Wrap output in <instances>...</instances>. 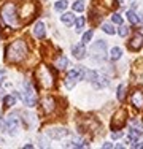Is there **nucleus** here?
<instances>
[{
  "label": "nucleus",
  "instance_id": "f257e3e1",
  "mask_svg": "<svg viewBox=\"0 0 143 149\" xmlns=\"http://www.w3.org/2000/svg\"><path fill=\"white\" fill-rule=\"evenodd\" d=\"M27 56V45L22 40H16L6 48V60L13 63H18Z\"/></svg>",
  "mask_w": 143,
  "mask_h": 149
},
{
  "label": "nucleus",
  "instance_id": "f03ea898",
  "mask_svg": "<svg viewBox=\"0 0 143 149\" xmlns=\"http://www.w3.org/2000/svg\"><path fill=\"white\" fill-rule=\"evenodd\" d=\"M0 17L6 26L16 27L18 26V10L14 3H5L0 10Z\"/></svg>",
  "mask_w": 143,
  "mask_h": 149
},
{
  "label": "nucleus",
  "instance_id": "7ed1b4c3",
  "mask_svg": "<svg viewBox=\"0 0 143 149\" xmlns=\"http://www.w3.org/2000/svg\"><path fill=\"white\" fill-rule=\"evenodd\" d=\"M84 72H86V68L81 65L76 67V68H73V70H70L69 74H67V78H65V87L67 89H73L78 81L84 79Z\"/></svg>",
  "mask_w": 143,
  "mask_h": 149
},
{
  "label": "nucleus",
  "instance_id": "20e7f679",
  "mask_svg": "<svg viewBox=\"0 0 143 149\" xmlns=\"http://www.w3.org/2000/svg\"><path fill=\"white\" fill-rule=\"evenodd\" d=\"M21 98H22V102H24V105H27V106H35L37 105V95H35V91H34V87H32V84L30 83H24V92H22V95H21Z\"/></svg>",
  "mask_w": 143,
  "mask_h": 149
},
{
  "label": "nucleus",
  "instance_id": "39448f33",
  "mask_svg": "<svg viewBox=\"0 0 143 149\" xmlns=\"http://www.w3.org/2000/svg\"><path fill=\"white\" fill-rule=\"evenodd\" d=\"M91 56H92V59L97 60V62L105 59L107 57V41H103V40L95 41L91 48Z\"/></svg>",
  "mask_w": 143,
  "mask_h": 149
},
{
  "label": "nucleus",
  "instance_id": "423d86ee",
  "mask_svg": "<svg viewBox=\"0 0 143 149\" xmlns=\"http://www.w3.org/2000/svg\"><path fill=\"white\" fill-rule=\"evenodd\" d=\"M37 74H38V79H40V83H41L43 87H53L54 79H53V74L48 70V67L41 65L40 68H38V73Z\"/></svg>",
  "mask_w": 143,
  "mask_h": 149
},
{
  "label": "nucleus",
  "instance_id": "0eeeda50",
  "mask_svg": "<svg viewBox=\"0 0 143 149\" xmlns=\"http://www.w3.org/2000/svg\"><path fill=\"white\" fill-rule=\"evenodd\" d=\"M69 130L65 127H51V129L46 130V135H48L51 140H62V138L69 136Z\"/></svg>",
  "mask_w": 143,
  "mask_h": 149
},
{
  "label": "nucleus",
  "instance_id": "6e6552de",
  "mask_svg": "<svg viewBox=\"0 0 143 149\" xmlns=\"http://www.w3.org/2000/svg\"><path fill=\"white\" fill-rule=\"evenodd\" d=\"M5 124H6V132L11 135V136H14V135L18 133V130H19V119L14 114H10L8 118H6Z\"/></svg>",
  "mask_w": 143,
  "mask_h": 149
},
{
  "label": "nucleus",
  "instance_id": "1a4fd4ad",
  "mask_svg": "<svg viewBox=\"0 0 143 149\" xmlns=\"http://www.w3.org/2000/svg\"><path fill=\"white\" fill-rule=\"evenodd\" d=\"M124 124H126V111L124 109H119V111L114 114V118L111 120V129L113 130H119V129H123L124 127Z\"/></svg>",
  "mask_w": 143,
  "mask_h": 149
},
{
  "label": "nucleus",
  "instance_id": "9d476101",
  "mask_svg": "<svg viewBox=\"0 0 143 149\" xmlns=\"http://www.w3.org/2000/svg\"><path fill=\"white\" fill-rule=\"evenodd\" d=\"M129 49L130 51H138V49L143 46V35L142 33H135L134 37L130 38V41H129Z\"/></svg>",
  "mask_w": 143,
  "mask_h": 149
},
{
  "label": "nucleus",
  "instance_id": "9b49d317",
  "mask_svg": "<svg viewBox=\"0 0 143 149\" xmlns=\"http://www.w3.org/2000/svg\"><path fill=\"white\" fill-rule=\"evenodd\" d=\"M72 54H73V57H75V59L83 60L86 56H88V52H86V48H84V43H81V45H75L73 48H72Z\"/></svg>",
  "mask_w": 143,
  "mask_h": 149
},
{
  "label": "nucleus",
  "instance_id": "f8f14e48",
  "mask_svg": "<svg viewBox=\"0 0 143 149\" xmlns=\"http://www.w3.org/2000/svg\"><path fill=\"white\" fill-rule=\"evenodd\" d=\"M34 35L38 38V40H43L46 37V29H45V24L41 21H38L37 24L34 26Z\"/></svg>",
  "mask_w": 143,
  "mask_h": 149
},
{
  "label": "nucleus",
  "instance_id": "ddd939ff",
  "mask_svg": "<svg viewBox=\"0 0 143 149\" xmlns=\"http://www.w3.org/2000/svg\"><path fill=\"white\" fill-rule=\"evenodd\" d=\"M132 105L137 106V108H143V92L142 91H135L130 97Z\"/></svg>",
  "mask_w": 143,
  "mask_h": 149
},
{
  "label": "nucleus",
  "instance_id": "4468645a",
  "mask_svg": "<svg viewBox=\"0 0 143 149\" xmlns=\"http://www.w3.org/2000/svg\"><path fill=\"white\" fill-rule=\"evenodd\" d=\"M110 84V79L107 76H97V79L94 81V83H92V86L95 87V89H103V87H107Z\"/></svg>",
  "mask_w": 143,
  "mask_h": 149
},
{
  "label": "nucleus",
  "instance_id": "2eb2a0df",
  "mask_svg": "<svg viewBox=\"0 0 143 149\" xmlns=\"http://www.w3.org/2000/svg\"><path fill=\"white\" fill-rule=\"evenodd\" d=\"M75 15L73 13H64L62 16H60V21H62V24H65V26H72V24H75Z\"/></svg>",
  "mask_w": 143,
  "mask_h": 149
},
{
  "label": "nucleus",
  "instance_id": "dca6fc26",
  "mask_svg": "<svg viewBox=\"0 0 143 149\" xmlns=\"http://www.w3.org/2000/svg\"><path fill=\"white\" fill-rule=\"evenodd\" d=\"M67 67H69V59L64 57V56L57 57V60H56V68L57 70H65Z\"/></svg>",
  "mask_w": 143,
  "mask_h": 149
},
{
  "label": "nucleus",
  "instance_id": "f3484780",
  "mask_svg": "<svg viewBox=\"0 0 143 149\" xmlns=\"http://www.w3.org/2000/svg\"><path fill=\"white\" fill-rule=\"evenodd\" d=\"M121 56H123V49L121 48H118V46H114V48H111V51H110V59L113 60H118V59H121Z\"/></svg>",
  "mask_w": 143,
  "mask_h": 149
},
{
  "label": "nucleus",
  "instance_id": "a211bd4d",
  "mask_svg": "<svg viewBox=\"0 0 143 149\" xmlns=\"http://www.w3.org/2000/svg\"><path fill=\"white\" fill-rule=\"evenodd\" d=\"M43 106H45L46 113H51L53 109H54V100H53L51 97H46L45 100H43Z\"/></svg>",
  "mask_w": 143,
  "mask_h": 149
},
{
  "label": "nucleus",
  "instance_id": "6ab92c4d",
  "mask_svg": "<svg viewBox=\"0 0 143 149\" xmlns=\"http://www.w3.org/2000/svg\"><path fill=\"white\" fill-rule=\"evenodd\" d=\"M126 16H127V19H129V22H130V24H138V22H140V17L137 16V13H135V11H132V10H127Z\"/></svg>",
  "mask_w": 143,
  "mask_h": 149
},
{
  "label": "nucleus",
  "instance_id": "aec40b11",
  "mask_svg": "<svg viewBox=\"0 0 143 149\" xmlns=\"http://www.w3.org/2000/svg\"><path fill=\"white\" fill-rule=\"evenodd\" d=\"M97 76H99V73L94 72V70H86L84 72V79H88L89 83H94L97 79Z\"/></svg>",
  "mask_w": 143,
  "mask_h": 149
},
{
  "label": "nucleus",
  "instance_id": "412c9836",
  "mask_svg": "<svg viewBox=\"0 0 143 149\" xmlns=\"http://www.w3.org/2000/svg\"><path fill=\"white\" fill-rule=\"evenodd\" d=\"M72 8H73V11H76V13H83L84 11V2L83 0H75V2L72 3Z\"/></svg>",
  "mask_w": 143,
  "mask_h": 149
},
{
  "label": "nucleus",
  "instance_id": "4be33fe9",
  "mask_svg": "<svg viewBox=\"0 0 143 149\" xmlns=\"http://www.w3.org/2000/svg\"><path fill=\"white\" fill-rule=\"evenodd\" d=\"M84 22H86V19H84L83 16L76 17V19H75V32H78V33H80V32L83 30V27H84Z\"/></svg>",
  "mask_w": 143,
  "mask_h": 149
},
{
  "label": "nucleus",
  "instance_id": "5701e85b",
  "mask_svg": "<svg viewBox=\"0 0 143 149\" xmlns=\"http://www.w3.org/2000/svg\"><path fill=\"white\" fill-rule=\"evenodd\" d=\"M3 105L8 106V108L14 106L16 105V97H14V95H5V97H3Z\"/></svg>",
  "mask_w": 143,
  "mask_h": 149
},
{
  "label": "nucleus",
  "instance_id": "b1692460",
  "mask_svg": "<svg viewBox=\"0 0 143 149\" xmlns=\"http://www.w3.org/2000/svg\"><path fill=\"white\" fill-rule=\"evenodd\" d=\"M67 5H69L67 0H59V2L54 3V10L56 11H64V10H67Z\"/></svg>",
  "mask_w": 143,
  "mask_h": 149
},
{
  "label": "nucleus",
  "instance_id": "393cba45",
  "mask_svg": "<svg viewBox=\"0 0 143 149\" xmlns=\"http://www.w3.org/2000/svg\"><path fill=\"white\" fill-rule=\"evenodd\" d=\"M116 97H118V100H119V102H123V100H124V97H126V84H119Z\"/></svg>",
  "mask_w": 143,
  "mask_h": 149
},
{
  "label": "nucleus",
  "instance_id": "a878e982",
  "mask_svg": "<svg viewBox=\"0 0 143 149\" xmlns=\"http://www.w3.org/2000/svg\"><path fill=\"white\" fill-rule=\"evenodd\" d=\"M102 30L105 32V33H108V35H114L116 33V30H114V27L111 26V24H102Z\"/></svg>",
  "mask_w": 143,
  "mask_h": 149
},
{
  "label": "nucleus",
  "instance_id": "bb28decb",
  "mask_svg": "<svg viewBox=\"0 0 143 149\" xmlns=\"http://www.w3.org/2000/svg\"><path fill=\"white\" fill-rule=\"evenodd\" d=\"M92 37H94V32H92V30H88V32H86V33L83 35V40H81V41H83L84 45H88L89 41L92 40Z\"/></svg>",
  "mask_w": 143,
  "mask_h": 149
},
{
  "label": "nucleus",
  "instance_id": "cd10ccee",
  "mask_svg": "<svg viewBox=\"0 0 143 149\" xmlns=\"http://www.w3.org/2000/svg\"><path fill=\"white\" fill-rule=\"evenodd\" d=\"M129 32H130V29H129V27L127 26H121L119 27V30H118V33H119V37H127V35H129Z\"/></svg>",
  "mask_w": 143,
  "mask_h": 149
},
{
  "label": "nucleus",
  "instance_id": "c85d7f7f",
  "mask_svg": "<svg viewBox=\"0 0 143 149\" xmlns=\"http://www.w3.org/2000/svg\"><path fill=\"white\" fill-rule=\"evenodd\" d=\"M111 21L114 24H119V26H121V24H123V16H121L119 13H113V15H111Z\"/></svg>",
  "mask_w": 143,
  "mask_h": 149
},
{
  "label": "nucleus",
  "instance_id": "c756f323",
  "mask_svg": "<svg viewBox=\"0 0 143 149\" xmlns=\"http://www.w3.org/2000/svg\"><path fill=\"white\" fill-rule=\"evenodd\" d=\"M123 132H121V130H118V132H113L111 133V138H113V140H119V138H123Z\"/></svg>",
  "mask_w": 143,
  "mask_h": 149
},
{
  "label": "nucleus",
  "instance_id": "7c9ffc66",
  "mask_svg": "<svg viewBox=\"0 0 143 149\" xmlns=\"http://www.w3.org/2000/svg\"><path fill=\"white\" fill-rule=\"evenodd\" d=\"M5 76H6V72H5V70H0V84L3 83V79H5Z\"/></svg>",
  "mask_w": 143,
  "mask_h": 149
},
{
  "label": "nucleus",
  "instance_id": "2f4dec72",
  "mask_svg": "<svg viewBox=\"0 0 143 149\" xmlns=\"http://www.w3.org/2000/svg\"><path fill=\"white\" fill-rule=\"evenodd\" d=\"M102 148L103 149H110V148H114V146H113V143H103Z\"/></svg>",
  "mask_w": 143,
  "mask_h": 149
},
{
  "label": "nucleus",
  "instance_id": "473e14b6",
  "mask_svg": "<svg viewBox=\"0 0 143 149\" xmlns=\"http://www.w3.org/2000/svg\"><path fill=\"white\" fill-rule=\"evenodd\" d=\"M121 2H123V0H119V3H121Z\"/></svg>",
  "mask_w": 143,
  "mask_h": 149
}]
</instances>
